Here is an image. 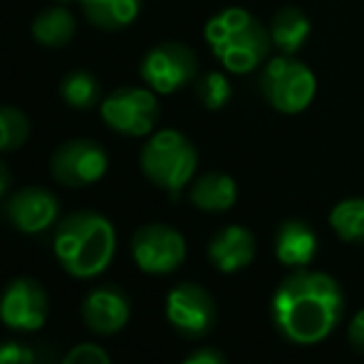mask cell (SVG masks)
<instances>
[{"label":"cell","instance_id":"1","mask_svg":"<svg viewBox=\"0 0 364 364\" xmlns=\"http://www.w3.org/2000/svg\"><path fill=\"white\" fill-rule=\"evenodd\" d=\"M270 317L275 330L292 345H317L340 327L345 292L332 275L297 268L275 288Z\"/></svg>","mask_w":364,"mask_h":364},{"label":"cell","instance_id":"2","mask_svg":"<svg viewBox=\"0 0 364 364\" xmlns=\"http://www.w3.org/2000/svg\"><path fill=\"white\" fill-rule=\"evenodd\" d=\"M117 253V230L95 211H75L55 230V258L73 278L87 280L105 273Z\"/></svg>","mask_w":364,"mask_h":364},{"label":"cell","instance_id":"3","mask_svg":"<svg viewBox=\"0 0 364 364\" xmlns=\"http://www.w3.org/2000/svg\"><path fill=\"white\" fill-rule=\"evenodd\" d=\"M206 43L228 73L245 75L265 60L270 30L243 8H225L206 23Z\"/></svg>","mask_w":364,"mask_h":364},{"label":"cell","instance_id":"4","mask_svg":"<svg viewBox=\"0 0 364 364\" xmlns=\"http://www.w3.org/2000/svg\"><path fill=\"white\" fill-rule=\"evenodd\" d=\"M141 171L154 186L178 198L198 166V154L191 141L176 129H161L141 149Z\"/></svg>","mask_w":364,"mask_h":364},{"label":"cell","instance_id":"5","mask_svg":"<svg viewBox=\"0 0 364 364\" xmlns=\"http://www.w3.org/2000/svg\"><path fill=\"white\" fill-rule=\"evenodd\" d=\"M315 75L310 68L292 58H275L260 75V92L283 114H297L307 109L315 97Z\"/></svg>","mask_w":364,"mask_h":364},{"label":"cell","instance_id":"6","mask_svg":"<svg viewBox=\"0 0 364 364\" xmlns=\"http://www.w3.org/2000/svg\"><path fill=\"white\" fill-rule=\"evenodd\" d=\"M100 114L112 132L122 136H149L159 122V102L154 90L119 87L100 102Z\"/></svg>","mask_w":364,"mask_h":364},{"label":"cell","instance_id":"7","mask_svg":"<svg viewBox=\"0 0 364 364\" xmlns=\"http://www.w3.org/2000/svg\"><path fill=\"white\" fill-rule=\"evenodd\" d=\"M196 73L198 60L193 50L181 43H173V40L154 45L139 65L141 80L156 95H173L181 87H186L188 82H193Z\"/></svg>","mask_w":364,"mask_h":364},{"label":"cell","instance_id":"8","mask_svg":"<svg viewBox=\"0 0 364 364\" xmlns=\"http://www.w3.org/2000/svg\"><path fill=\"white\" fill-rule=\"evenodd\" d=\"M132 258L141 273L168 275L186 260V240L171 225H141L132 238Z\"/></svg>","mask_w":364,"mask_h":364},{"label":"cell","instance_id":"9","mask_svg":"<svg viewBox=\"0 0 364 364\" xmlns=\"http://www.w3.org/2000/svg\"><path fill=\"white\" fill-rule=\"evenodd\" d=\"M109 168L105 146L95 139H68L50 156V173L63 186H90L97 183Z\"/></svg>","mask_w":364,"mask_h":364},{"label":"cell","instance_id":"10","mask_svg":"<svg viewBox=\"0 0 364 364\" xmlns=\"http://www.w3.org/2000/svg\"><path fill=\"white\" fill-rule=\"evenodd\" d=\"M166 320L178 335L191 340L206 337L218 320L216 300L203 285L178 283L166 295Z\"/></svg>","mask_w":364,"mask_h":364},{"label":"cell","instance_id":"11","mask_svg":"<svg viewBox=\"0 0 364 364\" xmlns=\"http://www.w3.org/2000/svg\"><path fill=\"white\" fill-rule=\"evenodd\" d=\"M50 315V300L43 285L33 278H15L0 295V320L10 330H43Z\"/></svg>","mask_w":364,"mask_h":364},{"label":"cell","instance_id":"12","mask_svg":"<svg viewBox=\"0 0 364 364\" xmlns=\"http://www.w3.org/2000/svg\"><path fill=\"white\" fill-rule=\"evenodd\" d=\"M5 216L10 223L25 235H35L48 230L60 216V201L50 188L45 186H25L18 188L8 198Z\"/></svg>","mask_w":364,"mask_h":364},{"label":"cell","instance_id":"13","mask_svg":"<svg viewBox=\"0 0 364 364\" xmlns=\"http://www.w3.org/2000/svg\"><path fill=\"white\" fill-rule=\"evenodd\" d=\"M129 297L117 285H102L92 290L82 302V317L85 325L95 335H117L129 322Z\"/></svg>","mask_w":364,"mask_h":364},{"label":"cell","instance_id":"14","mask_svg":"<svg viewBox=\"0 0 364 364\" xmlns=\"http://www.w3.org/2000/svg\"><path fill=\"white\" fill-rule=\"evenodd\" d=\"M255 258V238L243 225H225L208 243V260L218 273L233 275Z\"/></svg>","mask_w":364,"mask_h":364},{"label":"cell","instance_id":"15","mask_svg":"<svg viewBox=\"0 0 364 364\" xmlns=\"http://www.w3.org/2000/svg\"><path fill=\"white\" fill-rule=\"evenodd\" d=\"M273 248L280 265L290 270L307 268L317 255V235L305 220L292 218L278 225Z\"/></svg>","mask_w":364,"mask_h":364},{"label":"cell","instance_id":"16","mask_svg":"<svg viewBox=\"0 0 364 364\" xmlns=\"http://www.w3.org/2000/svg\"><path fill=\"white\" fill-rule=\"evenodd\" d=\"M188 198H191V203L198 208V211L223 213L235 206L238 186H235V181L228 176V173L208 171L193 181L191 191H188Z\"/></svg>","mask_w":364,"mask_h":364},{"label":"cell","instance_id":"17","mask_svg":"<svg viewBox=\"0 0 364 364\" xmlns=\"http://www.w3.org/2000/svg\"><path fill=\"white\" fill-rule=\"evenodd\" d=\"M30 33L43 48H68L77 33V20L65 5H53L35 15Z\"/></svg>","mask_w":364,"mask_h":364},{"label":"cell","instance_id":"18","mask_svg":"<svg viewBox=\"0 0 364 364\" xmlns=\"http://www.w3.org/2000/svg\"><path fill=\"white\" fill-rule=\"evenodd\" d=\"M82 13L100 30H122L139 18L141 0H80Z\"/></svg>","mask_w":364,"mask_h":364},{"label":"cell","instance_id":"19","mask_svg":"<svg viewBox=\"0 0 364 364\" xmlns=\"http://www.w3.org/2000/svg\"><path fill=\"white\" fill-rule=\"evenodd\" d=\"M310 35V20L302 10L283 8L270 23V43L285 55H295Z\"/></svg>","mask_w":364,"mask_h":364},{"label":"cell","instance_id":"20","mask_svg":"<svg viewBox=\"0 0 364 364\" xmlns=\"http://www.w3.org/2000/svg\"><path fill=\"white\" fill-rule=\"evenodd\" d=\"M60 95L65 105L73 109H92L95 105H100V82L87 70H73L60 82Z\"/></svg>","mask_w":364,"mask_h":364},{"label":"cell","instance_id":"21","mask_svg":"<svg viewBox=\"0 0 364 364\" xmlns=\"http://www.w3.org/2000/svg\"><path fill=\"white\" fill-rule=\"evenodd\" d=\"M330 225L337 238L364 243V198H345L330 211Z\"/></svg>","mask_w":364,"mask_h":364},{"label":"cell","instance_id":"22","mask_svg":"<svg viewBox=\"0 0 364 364\" xmlns=\"http://www.w3.org/2000/svg\"><path fill=\"white\" fill-rule=\"evenodd\" d=\"M30 119L18 107H0V154L15 151L28 141Z\"/></svg>","mask_w":364,"mask_h":364},{"label":"cell","instance_id":"23","mask_svg":"<svg viewBox=\"0 0 364 364\" xmlns=\"http://www.w3.org/2000/svg\"><path fill=\"white\" fill-rule=\"evenodd\" d=\"M196 95H198V100H201V105L206 107V109H220V107L228 105L233 90H230V82H228V77H225V75L208 73V75H203L201 80H198Z\"/></svg>","mask_w":364,"mask_h":364},{"label":"cell","instance_id":"24","mask_svg":"<svg viewBox=\"0 0 364 364\" xmlns=\"http://www.w3.org/2000/svg\"><path fill=\"white\" fill-rule=\"evenodd\" d=\"M63 364H112V360L105 347L95 345V342H82L65 355Z\"/></svg>","mask_w":364,"mask_h":364},{"label":"cell","instance_id":"25","mask_svg":"<svg viewBox=\"0 0 364 364\" xmlns=\"http://www.w3.org/2000/svg\"><path fill=\"white\" fill-rule=\"evenodd\" d=\"M0 364H35V352L23 342H0Z\"/></svg>","mask_w":364,"mask_h":364},{"label":"cell","instance_id":"26","mask_svg":"<svg viewBox=\"0 0 364 364\" xmlns=\"http://www.w3.org/2000/svg\"><path fill=\"white\" fill-rule=\"evenodd\" d=\"M347 340H350L352 350L364 355V307L350 320V327H347Z\"/></svg>","mask_w":364,"mask_h":364},{"label":"cell","instance_id":"27","mask_svg":"<svg viewBox=\"0 0 364 364\" xmlns=\"http://www.w3.org/2000/svg\"><path fill=\"white\" fill-rule=\"evenodd\" d=\"M181 364H228V360L218 350H213V347H203V350L191 352Z\"/></svg>","mask_w":364,"mask_h":364},{"label":"cell","instance_id":"28","mask_svg":"<svg viewBox=\"0 0 364 364\" xmlns=\"http://www.w3.org/2000/svg\"><path fill=\"white\" fill-rule=\"evenodd\" d=\"M10 183H13V176H10L8 166H5V164L0 161V198H3L5 193L10 191Z\"/></svg>","mask_w":364,"mask_h":364},{"label":"cell","instance_id":"29","mask_svg":"<svg viewBox=\"0 0 364 364\" xmlns=\"http://www.w3.org/2000/svg\"><path fill=\"white\" fill-rule=\"evenodd\" d=\"M58 5H70V3H80V0H55Z\"/></svg>","mask_w":364,"mask_h":364}]
</instances>
